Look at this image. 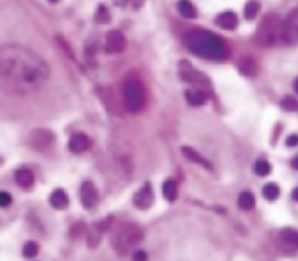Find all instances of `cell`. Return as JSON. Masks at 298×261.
I'll return each instance as SVG.
<instances>
[{"label":"cell","instance_id":"cell-3","mask_svg":"<svg viewBox=\"0 0 298 261\" xmlns=\"http://www.w3.org/2000/svg\"><path fill=\"white\" fill-rule=\"evenodd\" d=\"M144 239V231L136 223H122L112 233V249L120 255H128Z\"/></svg>","mask_w":298,"mask_h":261},{"label":"cell","instance_id":"cell-4","mask_svg":"<svg viewBox=\"0 0 298 261\" xmlns=\"http://www.w3.org/2000/svg\"><path fill=\"white\" fill-rule=\"evenodd\" d=\"M122 98H124V105L128 112L132 114L142 112L146 103V91L142 81L138 77H128L124 81V87H122Z\"/></svg>","mask_w":298,"mask_h":261},{"label":"cell","instance_id":"cell-29","mask_svg":"<svg viewBox=\"0 0 298 261\" xmlns=\"http://www.w3.org/2000/svg\"><path fill=\"white\" fill-rule=\"evenodd\" d=\"M93 55H96V39H89V40H87V45H85V57L91 61V59H93Z\"/></svg>","mask_w":298,"mask_h":261},{"label":"cell","instance_id":"cell-2","mask_svg":"<svg viewBox=\"0 0 298 261\" xmlns=\"http://www.w3.org/2000/svg\"><path fill=\"white\" fill-rule=\"evenodd\" d=\"M185 45L191 53L199 55V57H203V59H209V61H223L229 55L227 45L217 35H213L209 31H203V29H195L191 33H187L185 35Z\"/></svg>","mask_w":298,"mask_h":261},{"label":"cell","instance_id":"cell-33","mask_svg":"<svg viewBox=\"0 0 298 261\" xmlns=\"http://www.w3.org/2000/svg\"><path fill=\"white\" fill-rule=\"evenodd\" d=\"M132 259H134V261H146V259H148V255H146L144 251H134Z\"/></svg>","mask_w":298,"mask_h":261},{"label":"cell","instance_id":"cell-37","mask_svg":"<svg viewBox=\"0 0 298 261\" xmlns=\"http://www.w3.org/2000/svg\"><path fill=\"white\" fill-rule=\"evenodd\" d=\"M51 2H57V0H51Z\"/></svg>","mask_w":298,"mask_h":261},{"label":"cell","instance_id":"cell-10","mask_svg":"<svg viewBox=\"0 0 298 261\" xmlns=\"http://www.w3.org/2000/svg\"><path fill=\"white\" fill-rule=\"evenodd\" d=\"M181 79L183 81H187V83H191V85H209V79L203 75V73H199L197 69H193L191 65H187V63H183V69H181Z\"/></svg>","mask_w":298,"mask_h":261},{"label":"cell","instance_id":"cell-22","mask_svg":"<svg viewBox=\"0 0 298 261\" xmlns=\"http://www.w3.org/2000/svg\"><path fill=\"white\" fill-rule=\"evenodd\" d=\"M237 204H239V209H243V211H250V209H254L255 199H254L252 192H248V190H246V192H241V195H239Z\"/></svg>","mask_w":298,"mask_h":261},{"label":"cell","instance_id":"cell-32","mask_svg":"<svg viewBox=\"0 0 298 261\" xmlns=\"http://www.w3.org/2000/svg\"><path fill=\"white\" fill-rule=\"evenodd\" d=\"M286 146H290V148L298 146V134H292V136H288V138H286Z\"/></svg>","mask_w":298,"mask_h":261},{"label":"cell","instance_id":"cell-24","mask_svg":"<svg viewBox=\"0 0 298 261\" xmlns=\"http://www.w3.org/2000/svg\"><path fill=\"white\" fill-rule=\"evenodd\" d=\"M110 20H112V15H110V10H107V6H106V4H100L98 10H96V22L107 24Z\"/></svg>","mask_w":298,"mask_h":261},{"label":"cell","instance_id":"cell-26","mask_svg":"<svg viewBox=\"0 0 298 261\" xmlns=\"http://www.w3.org/2000/svg\"><path fill=\"white\" fill-rule=\"evenodd\" d=\"M37 253H39V245L35 241H26L24 247H22V255L33 259V257H37Z\"/></svg>","mask_w":298,"mask_h":261},{"label":"cell","instance_id":"cell-7","mask_svg":"<svg viewBox=\"0 0 298 261\" xmlns=\"http://www.w3.org/2000/svg\"><path fill=\"white\" fill-rule=\"evenodd\" d=\"M53 142H55V134H53L51 130H45V128H39V130H33L31 136H29V144L31 148L35 150H47L53 146Z\"/></svg>","mask_w":298,"mask_h":261},{"label":"cell","instance_id":"cell-11","mask_svg":"<svg viewBox=\"0 0 298 261\" xmlns=\"http://www.w3.org/2000/svg\"><path fill=\"white\" fill-rule=\"evenodd\" d=\"M152 201H154V192H152V186L150 184H144L136 195H134V207L138 209H148L152 207Z\"/></svg>","mask_w":298,"mask_h":261},{"label":"cell","instance_id":"cell-23","mask_svg":"<svg viewBox=\"0 0 298 261\" xmlns=\"http://www.w3.org/2000/svg\"><path fill=\"white\" fill-rule=\"evenodd\" d=\"M260 12V2L258 0H250V2L246 4V8H243V17H246L248 20H254L255 17H258Z\"/></svg>","mask_w":298,"mask_h":261},{"label":"cell","instance_id":"cell-5","mask_svg":"<svg viewBox=\"0 0 298 261\" xmlns=\"http://www.w3.org/2000/svg\"><path fill=\"white\" fill-rule=\"evenodd\" d=\"M280 26H282V20L278 15H266L258 29V43L264 47L274 45L280 37Z\"/></svg>","mask_w":298,"mask_h":261},{"label":"cell","instance_id":"cell-12","mask_svg":"<svg viewBox=\"0 0 298 261\" xmlns=\"http://www.w3.org/2000/svg\"><path fill=\"white\" fill-rule=\"evenodd\" d=\"M91 148V138L85 134H73L71 140H69V150L75 154H81V152H87Z\"/></svg>","mask_w":298,"mask_h":261},{"label":"cell","instance_id":"cell-19","mask_svg":"<svg viewBox=\"0 0 298 261\" xmlns=\"http://www.w3.org/2000/svg\"><path fill=\"white\" fill-rule=\"evenodd\" d=\"M237 69H239L241 75H248V77H250V75H255V71H258V65H255L254 59L243 57V59L237 61Z\"/></svg>","mask_w":298,"mask_h":261},{"label":"cell","instance_id":"cell-27","mask_svg":"<svg viewBox=\"0 0 298 261\" xmlns=\"http://www.w3.org/2000/svg\"><path fill=\"white\" fill-rule=\"evenodd\" d=\"M264 197H266L268 201H276V199L280 197V188H278L276 184H266V186H264Z\"/></svg>","mask_w":298,"mask_h":261},{"label":"cell","instance_id":"cell-20","mask_svg":"<svg viewBox=\"0 0 298 261\" xmlns=\"http://www.w3.org/2000/svg\"><path fill=\"white\" fill-rule=\"evenodd\" d=\"M177 10H179V15L185 17V19H195L197 17V8L193 6L191 0H179Z\"/></svg>","mask_w":298,"mask_h":261},{"label":"cell","instance_id":"cell-17","mask_svg":"<svg viewBox=\"0 0 298 261\" xmlns=\"http://www.w3.org/2000/svg\"><path fill=\"white\" fill-rule=\"evenodd\" d=\"M49 202H51V207H55V209H65L67 204H69V197H67V192H65V190L57 188V190H53V192H51Z\"/></svg>","mask_w":298,"mask_h":261},{"label":"cell","instance_id":"cell-16","mask_svg":"<svg viewBox=\"0 0 298 261\" xmlns=\"http://www.w3.org/2000/svg\"><path fill=\"white\" fill-rule=\"evenodd\" d=\"M185 100L189 101V105L199 107V105L207 103V95H205V91H201V89H187L185 91Z\"/></svg>","mask_w":298,"mask_h":261},{"label":"cell","instance_id":"cell-25","mask_svg":"<svg viewBox=\"0 0 298 261\" xmlns=\"http://www.w3.org/2000/svg\"><path fill=\"white\" fill-rule=\"evenodd\" d=\"M270 170H272V166L266 162V160H258L254 164V172L258 174V176H268L270 174Z\"/></svg>","mask_w":298,"mask_h":261},{"label":"cell","instance_id":"cell-35","mask_svg":"<svg viewBox=\"0 0 298 261\" xmlns=\"http://www.w3.org/2000/svg\"><path fill=\"white\" fill-rule=\"evenodd\" d=\"M292 199H294V201H298V188H294V190H292Z\"/></svg>","mask_w":298,"mask_h":261},{"label":"cell","instance_id":"cell-14","mask_svg":"<svg viewBox=\"0 0 298 261\" xmlns=\"http://www.w3.org/2000/svg\"><path fill=\"white\" fill-rule=\"evenodd\" d=\"M181 152H183V156L187 158V160H191V162H195V164H199V166H203V168H207V170H213V166H211V162L207 160V158H203L197 150H193V148H189V146H183L181 148Z\"/></svg>","mask_w":298,"mask_h":261},{"label":"cell","instance_id":"cell-1","mask_svg":"<svg viewBox=\"0 0 298 261\" xmlns=\"http://www.w3.org/2000/svg\"><path fill=\"white\" fill-rule=\"evenodd\" d=\"M49 77V65L31 49L6 45L0 49V85L15 95L39 91Z\"/></svg>","mask_w":298,"mask_h":261},{"label":"cell","instance_id":"cell-21","mask_svg":"<svg viewBox=\"0 0 298 261\" xmlns=\"http://www.w3.org/2000/svg\"><path fill=\"white\" fill-rule=\"evenodd\" d=\"M162 195H165V199L169 202L177 201V197H179V184L174 182V181H165V184H162Z\"/></svg>","mask_w":298,"mask_h":261},{"label":"cell","instance_id":"cell-30","mask_svg":"<svg viewBox=\"0 0 298 261\" xmlns=\"http://www.w3.org/2000/svg\"><path fill=\"white\" fill-rule=\"evenodd\" d=\"M10 202H12V197L8 195V192H0V207H10Z\"/></svg>","mask_w":298,"mask_h":261},{"label":"cell","instance_id":"cell-9","mask_svg":"<svg viewBox=\"0 0 298 261\" xmlns=\"http://www.w3.org/2000/svg\"><path fill=\"white\" fill-rule=\"evenodd\" d=\"M79 199H81V204H84L85 209H93L98 204V190L93 186V182L85 181L79 188Z\"/></svg>","mask_w":298,"mask_h":261},{"label":"cell","instance_id":"cell-18","mask_svg":"<svg viewBox=\"0 0 298 261\" xmlns=\"http://www.w3.org/2000/svg\"><path fill=\"white\" fill-rule=\"evenodd\" d=\"M215 22H217L221 29H225V31H234L235 26H237V17L234 15V12H221V15L215 19Z\"/></svg>","mask_w":298,"mask_h":261},{"label":"cell","instance_id":"cell-6","mask_svg":"<svg viewBox=\"0 0 298 261\" xmlns=\"http://www.w3.org/2000/svg\"><path fill=\"white\" fill-rule=\"evenodd\" d=\"M280 39L282 43H286L290 47L298 45V6L292 8L288 12V17L282 20V26H280Z\"/></svg>","mask_w":298,"mask_h":261},{"label":"cell","instance_id":"cell-15","mask_svg":"<svg viewBox=\"0 0 298 261\" xmlns=\"http://www.w3.org/2000/svg\"><path fill=\"white\" fill-rule=\"evenodd\" d=\"M15 181L21 188H31L33 182H35V174L29 170V168H19L15 172Z\"/></svg>","mask_w":298,"mask_h":261},{"label":"cell","instance_id":"cell-28","mask_svg":"<svg viewBox=\"0 0 298 261\" xmlns=\"http://www.w3.org/2000/svg\"><path fill=\"white\" fill-rule=\"evenodd\" d=\"M282 109H286V112H296V109H298V101L294 98H284L282 100Z\"/></svg>","mask_w":298,"mask_h":261},{"label":"cell","instance_id":"cell-31","mask_svg":"<svg viewBox=\"0 0 298 261\" xmlns=\"http://www.w3.org/2000/svg\"><path fill=\"white\" fill-rule=\"evenodd\" d=\"M81 233H85V225H84V223H77V225L71 229V237H79Z\"/></svg>","mask_w":298,"mask_h":261},{"label":"cell","instance_id":"cell-13","mask_svg":"<svg viewBox=\"0 0 298 261\" xmlns=\"http://www.w3.org/2000/svg\"><path fill=\"white\" fill-rule=\"evenodd\" d=\"M280 241L286 251H298V231L296 229H282Z\"/></svg>","mask_w":298,"mask_h":261},{"label":"cell","instance_id":"cell-34","mask_svg":"<svg viewBox=\"0 0 298 261\" xmlns=\"http://www.w3.org/2000/svg\"><path fill=\"white\" fill-rule=\"evenodd\" d=\"M292 168H296V170H298V156L292 160Z\"/></svg>","mask_w":298,"mask_h":261},{"label":"cell","instance_id":"cell-36","mask_svg":"<svg viewBox=\"0 0 298 261\" xmlns=\"http://www.w3.org/2000/svg\"><path fill=\"white\" fill-rule=\"evenodd\" d=\"M294 91L298 93V77H296V81H294Z\"/></svg>","mask_w":298,"mask_h":261},{"label":"cell","instance_id":"cell-8","mask_svg":"<svg viewBox=\"0 0 298 261\" xmlns=\"http://www.w3.org/2000/svg\"><path fill=\"white\" fill-rule=\"evenodd\" d=\"M106 53H110V55H118L126 49V37L122 35L120 31H110L106 35Z\"/></svg>","mask_w":298,"mask_h":261}]
</instances>
